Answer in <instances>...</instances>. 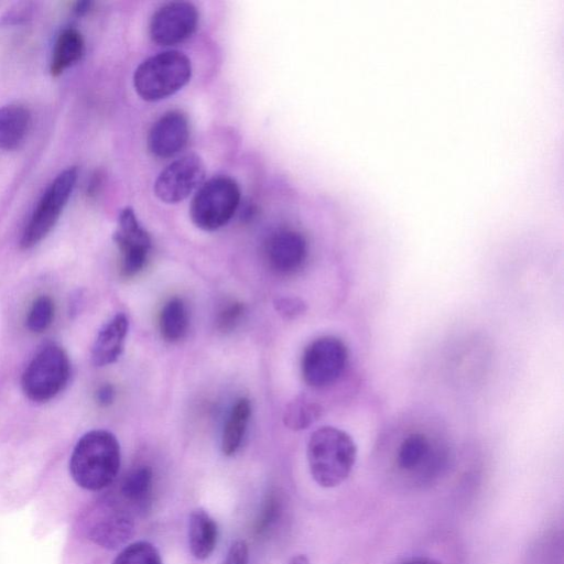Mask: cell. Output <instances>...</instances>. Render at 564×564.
Wrapping results in <instances>:
<instances>
[{
    "label": "cell",
    "instance_id": "10",
    "mask_svg": "<svg viewBox=\"0 0 564 564\" xmlns=\"http://www.w3.org/2000/svg\"><path fill=\"white\" fill-rule=\"evenodd\" d=\"M113 240L121 252L122 273L131 276L142 270L151 248V239L131 208L121 212Z\"/></svg>",
    "mask_w": 564,
    "mask_h": 564
},
{
    "label": "cell",
    "instance_id": "28",
    "mask_svg": "<svg viewBox=\"0 0 564 564\" xmlns=\"http://www.w3.org/2000/svg\"><path fill=\"white\" fill-rule=\"evenodd\" d=\"M113 398H115V390H113L112 386H110V384L101 386L96 393L97 402L104 406L112 403Z\"/></svg>",
    "mask_w": 564,
    "mask_h": 564
},
{
    "label": "cell",
    "instance_id": "22",
    "mask_svg": "<svg viewBox=\"0 0 564 564\" xmlns=\"http://www.w3.org/2000/svg\"><path fill=\"white\" fill-rule=\"evenodd\" d=\"M430 451L427 438L420 433L403 440L398 453V465L404 470H413L425 459Z\"/></svg>",
    "mask_w": 564,
    "mask_h": 564
},
{
    "label": "cell",
    "instance_id": "21",
    "mask_svg": "<svg viewBox=\"0 0 564 564\" xmlns=\"http://www.w3.org/2000/svg\"><path fill=\"white\" fill-rule=\"evenodd\" d=\"M110 564H162V560L152 543L135 541L118 550Z\"/></svg>",
    "mask_w": 564,
    "mask_h": 564
},
{
    "label": "cell",
    "instance_id": "23",
    "mask_svg": "<svg viewBox=\"0 0 564 564\" xmlns=\"http://www.w3.org/2000/svg\"><path fill=\"white\" fill-rule=\"evenodd\" d=\"M53 317L54 303L51 297L43 295L32 304L26 317V326L33 333H42L52 324Z\"/></svg>",
    "mask_w": 564,
    "mask_h": 564
},
{
    "label": "cell",
    "instance_id": "29",
    "mask_svg": "<svg viewBox=\"0 0 564 564\" xmlns=\"http://www.w3.org/2000/svg\"><path fill=\"white\" fill-rule=\"evenodd\" d=\"M402 564H441L438 561L431 557H415L403 562Z\"/></svg>",
    "mask_w": 564,
    "mask_h": 564
},
{
    "label": "cell",
    "instance_id": "25",
    "mask_svg": "<svg viewBox=\"0 0 564 564\" xmlns=\"http://www.w3.org/2000/svg\"><path fill=\"white\" fill-rule=\"evenodd\" d=\"M275 311L284 318H295L306 311V303L300 297L283 296L274 301Z\"/></svg>",
    "mask_w": 564,
    "mask_h": 564
},
{
    "label": "cell",
    "instance_id": "18",
    "mask_svg": "<svg viewBox=\"0 0 564 564\" xmlns=\"http://www.w3.org/2000/svg\"><path fill=\"white\" fill-rule=\"evenodd\" d=\"M84 41L79 32L74 29L63 31L56 40L50 70L58 76L67 67L75 64L83 55Z\"/></svg>",
    "mask_w": 564,
    "mask_h": 564
},
{
    "label": "cell",
    "instance_id": "14",
    "mask_svg": "<svg viewBox=\"0 0 564 564\" xmlns=\"http://www.w3.org/2000/svg\"><path fill=\"white\" fill-rule=\"evenodd\" d=\"M218 538L216 521L203 508L194 509L188 520V545L192 555L199 561L214 552Z\"/></svg>",
    "mask_w": 564,
    "mask_h": 564
},
{
    "label": "cell",
    "instance_id": "17",
    "mask_svg": "<svg viewBox=\"0 0 564 564\" xmlns=\"http://www.w3.org/2000/svg\"><path fill=\"white\" fill-rule=\"evenodd\" d=\"M250 414V401L246 398L239 399L232 406L221 437V451L224 455L231 456L238 451L242 442Z\"/></svg>",
    "mask_w": 564,
    "mask_h": 564
},
{
    "label": "cell",
    "instance_id": "30",
    "mask_svg": "<svg viewBox=\"0 0 564 564\" xmlns=\"http://www.w3.org/2000/svg\"><path fill=\"white\" fill-rule=\"evenodd\" d=\"M90 6L89 1L77 2L74 10L77 14H84L89 10Z\"/></svg>",
    "mask_w": 564,
    "mask_h": 564
},
{
    "label": "cell",
    "instance_id": "7",
    "mask_svg": "<svg viewBox=\"0 0 564 564\" xmlns=\"http://www.w3.org/2000/svg\"><path fill=\"white\" fill-rule=\"evenodd\" d=\"M348 359L347 347L335 336H323L312 341L302 357V376L313 388L327 387L341 376Z\"/></svg>",
    "mask_w": 564,
    "mask_h": 564
},
{
    "label": "cell",
    "instance_id": "13",
    "mask_svg": "<svg viewBox=\"0 0 564 564\" xmlns=\"http://www.w3.org/2000/svg\"><path fill=\"white\" fill-rule=\"evenodd\" d=\"M128 318L118 313L98 332L91 348V360L97 367L115 362L123 350Z\"/></svg>",
    "mask_w": 564,
    "mask_h": 564
},
{
    "label": "cell",
    "instance_id": "2",
    "mask_svg": "<svg viewBox=\"0 0 564 564\" xmlns=\"http://www.w3.org/2000/svg\"><path fill=\"white\" fill-rule=\"evenodd\" d=\"M306 454L315 482L323 488H334L350 475L357 459V446L347 432L322 426L311 434Z\"/></svg>",
    "mask_w": 564,
    "mask_h": 564
},
{
    "label": "cell",
    "instance_id": "27",
    "mask_svg": "<svg viewBox=\"0 0 564 564\" xmlns=\"http://www.w3.org/2000/svg\"><path fill=\"white\" fill-rule=\"evenodd\" d=\"M248 545L242 540L235 541L229 547L223 564H248Z\"/></svg>",
    "mask_w": 564,
    "mask_h": 564
},
{
    "label": "cell",
    "instance_id": "31",
    "mask_svg": "<svg viewBox=\"0 0 564 564\" xmlns=\"http://www.w3.org/2000/svg\"><path fill=\"white\" fill-rule=\"evenodd\" d=\"M288 564H310V561L306 555L299 554L293 556Z\"/></svg>",
    "mask_w": 564,
    "mask_h": 564
},
{
    "label": "cell",
    "instance_id": "6",
    "mask_svg": "<svg viewBox=\"0 0 564 564\" xmlns=\"http://www.w3.org/2000/svg\"><path fill=\"white\" fill-rule=\"evenodd\" d=\"M76 180V167H68L56 176L39 202L23 231L20 242L23 249L39 243L51 231L70 196Z\"/></svg>",
    "mask_w": 564,
    "mask_h": 564
},
{
    "label": "cell",
    "instance_id": "9",
    "mask_svg": "<svg viewBox=\"0 0 564 564\" xmlns=\"http://www.w3.org/2000/svg\"><path fill=\"white\" fill-rule=\"evenodd\" d=\"M198 12L186 1L169 2L159 8L150 21V36L159 45H175L187 40L196 30Z\"/></svg>",
    "mask_w": 564,
    "mask_h": 564
},
{
    "label": "cell",
    "instance_id": "24",
    "mask_svg": "<svg viewBox=\"0 0 564 564\" xmlns=\"http://www.w3.org/2000/svg\"><path fill=\"white\" fill-rule=\"evenodd\" d=\"M245 313V306L240 302H230L224 306L216 318L217 328L221 332L234 329Z\"/></svg>",
    "mask_w": 564,
    "mask_h": 564
},
{
    "label": "cell",
    "instance_id": "12",
    "mask_svg": "<svg viewBox=\"0 0 564 564\" xmlns=\"http://www.w3.org/2000/svg\"><path fill=\"white\" fill-rule=\"evenodd\" d=\"M189 127L187 118L180 111H169L152 126L148 135V148L158 158H170L187 143Z\"/></svg>",
    "mask_w": 564,
    "mask_h": 564
},
{
    "label": "cell",
    "instance_id": "26",
    "mask_svg": "<svg viewBox=\"0 0 564 564\" xmlns=\"http://www.w3.org/2000/svg\"><path fill=\"white\" fill-rule=\"evenodd\" d=\"M280 510L279 500L275 496H270L265 501L259 520L257 521L256 532L262 533L275 521Z\"/></svg>",
    "mask_w": 564,
    "mask_h": 564
},
{
    "label": "cell",
    "instance_id": "11",
    "mask_svg": "<svg viewBox=\"0 0 564 564\" xmlns=\"http://www.w3.org/2000/svg\"><path fill=\"white\" fill-rule=\"evenodd\" d=\"M306 254L305 238L292 229L273 232L264 245V256L269 267L282 274H289L300 269Z\"/></svg>",
    "mask_w": 564,
    "mask_h": 564
},
{
    "label": "cell",
    "instance_id": "8",
    "mask_svg": "<svg viewBox=\"0 0 564 564\" xmlns=\"http://www.w3.org/2000/svg\"><path fill=\"white\" fill-rule=\"evenodd\" d=\"M205 166L196 154H186L169 164L154 183L155 195L165 203H177L202 186Z\"/></svg>",
    "mask_w": 564,
    "mask_h": 564
},
{
    "label": "cell",
    "instance_id": "19",
    "mask_svg": "<svg viewBox=\"0 0 564 564\" xmlns=\"http://www.w3.org/2000/svg\"><path fill=\"white\" fill-rule=\"evenodd\" d=\"M160 332L167 341L182 339L188 328V314L184 302L178 297L169 300L160 314Z\"/></svg>",
    "mask_w": 564,
    "mask_h": 564
},
{
    "label": "cell",
    "instance_id": "16",
    "mask_svg": "<svg viewBox=\"0 0 564 564\" xmlns=\"http://www.w3.org/2000/svg\"><path fill=\"white\" fill-rule=\"evenodd\" d=\"M30 126V112L22 106L0 108V149L13 150L24 140Z\"/></svg>",
    "mask_w": 564,
    "mask_h": 564
},
{
    "label": "cell",
    "instance_id": "3",
    "mask_svg": "<svg viewBox=\"0 0 564 564\" xmlns=\"http://www.w3.org/2000/svg\"><path fill=\"white\" fill-rule=\"evenodd\" d=\"M191 75L188 57L177 51H166L147 58L138 66L133 85L142 99L155 101L180 90Z\"/></svg>",
    "mask_w": 564,
    "mask_h": 564
},
{
    "label": "cell",
    "instance_id": "15",
    "mask_svg": "<svg viewBox=\"0 0 564 564\" xmlns=\"http://www.w3.org/2000/svg\"><path fill=\"white\" fill-rule=\"evenodd\" d=\"M153 486V473L148 466H140L124 476L116 490L131 511H145Z\"/></svg>",
    "mask_w": 564,
    "mask_h": 564
},
{
    "label": "cell",
    "instance_id": "20",
    "mask_svg": "<svg viewBox=\"0 0 564 564\" xmlns=\"http://www.w3.org/2000/svg\"><path fill=\"white\" fill-rule=\"evenodd\" d=\"M321 414L322 408L318 403L306 398H296L286 405L283 422L288 429L301 431L311 426Z\"/></svg>",
    "mask_w": 564,
    "mask_h": 564
},
{
    "label": "cell",
    "instance_id": "1",
    "mask_svg": "<svg viewBox=\"0 0 564 564\" xmlns=\"http://www.w3.org/2000/svg\"><path fill=\"white\" fill-rule=\"evenodd\" d=\"M62 564H75L87 549L118 551L135 531L131 509L116 491L107 490L88 502L66 527Z\"/></svg>",
    "mask_w": 564,
    "mask_h": 564
},
{
    "label": "cell",
    "instance_id": "5",
    "mask_svg": "<svg viewBox=\"0 0 564 564\" xmlns=\"http://www.w3.org/2000/svg\"><path fill=\"white\" fill-rule=\"evenodd\" d=\"M239 202L240 191L234 180L214 177L195 194L189 208L191 218L203 230H216L230 220Z\"/></svg>",
    "mask_w": 564,
    "mask_h": 564
},
{
    "label": "cell",
    "instance_id": "4",
    "mask_svg": "<svg viewBox=\"0 0 564 564\" xmlns=\"http://www.w3.org/2000/svg\"><path fill=\"white\" fill-rule=\"evenodd\" d=\"M70 364L65 350L47 344L32 358L22 375V390L34 402H46L66 386Z\"/></svg>",
    "mask_w": 564,
    "mask_h": 564
}]
</instances>
